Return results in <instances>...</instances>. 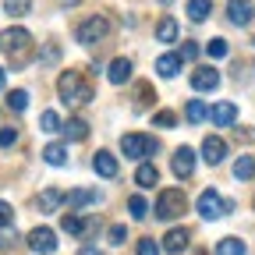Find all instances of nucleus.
Instances as JSON below:
<instances>
[{"mask_svg":"<svg viewBox=\"0 0 255 255\" xmlns=\"http://www.w3.org/2000/svg\"><path fill=\"white\" fill-rule=\"evenodd\" d=\"M60 131H64V138H68V142H82V138H89V124H85L82 117H71L68 124H60Z\"/></svg>","mask_w":255,"mask_h":255,"instance_id":"15","label":"nucleus"},{"mask_svg":"<svg viewBox=\"0 0 255 255\" xmlns=\"http://www.w3.org/2000/svg\"><path fill=\"white\" fill-rule=\"evenodd\" d=\"M156 71L163 75V78H177V71H181V53H163L156 60Z\"/></svg>","mask_w":255,"mask_h":255,"instance_id":"17","label":"nucleus"},{"mask_svg":"<svg viewBox=\"0 0 255 255\" xmlns=\"http://www.w3.org/2000/svg\"><path fill=\"white\" fill-rule=\"evenodd\" d=\"M138 255H159V245H156L152 238H142V241H138Z\"/></svg>","mask_w":255,"mask_h":255,"instance_id":"35","label":"nucleus"},{"mask_svg":"<svg viewBox=\"0 0 255 255\" xmlns=\"http://www.w3.org/2000/svg\"><path fill=\"white\" fill-rule=\"evenodd\" d=\"M0 53H7L11 57V64H25L28 57H32V36L25 28H4L0 32Z\"/></svg>","mask_w":255,"mask_h":255,"instance_id":"2","label":"nucleus"},{"mask_svg":"<svg viewBox=\"0 0 255 255\" xmlns=\"http://www.w3.org/2000/svg\"><path fill=\"white\" fill-rule=\"evenodd\" d=\"M60 227H64V231H68V234H85V231L92 227V223H85L82 216H75V213H68V216H64V220H60Z\"/></svg>","mask_w":255,"mask_h":255,"instance_id":"25","label":"nucleus"},{"mask_svg":"<svg viewBox=\"0 0 255 255\" xmlns=\"http://www.w3.org/2000/svg\"><path fill=\"white\" fill-rule=\"evenodd\" d=\"M18 142V128H0V149H7Z\"/></svg>","mask_w":255,"mask_h":255,"instance_id":"34","label":"nucleus"},{"mask_svg":"<svg viewBox=\"0 0 255 255\" xmlns=\"http://www.w3.org/2000/svg\"><path fill=\"white\" fill-rule=\"evenodd\" d=\"M57 92H60V100L68 103V107H82L92 100V85L82 71H64L60 82H57Z\"/></svg>","mask_w":255,"mask_h":255,"instance_id":"1","label":"nucleus"},{"mask_svg":"<svg viewBox=\"0 0 255 255\" xmlns=\"http://www.w3.org/2000/svg\"><path fill=\"white\" fill-rule=\"evenodd\" d=\"M107 78H110L114 85H124L128 78H131V60H128V57H117V60H110V68H107Z\"/></svg>","mask_w":255,"mask_h":255,"instance_id":"13","label":"nucleus"},{"mask_svg":"<svg viewBox=\"0 0 255 255\" xmlns=\"http://www.w3.org/2000/svg\"><path fill=\"white\" fill-rule=\"evenodd\" d=\"M156 39H159V43H174V39H177V21H174V18H163V21L156 25Z\"/></svg>","mask_w":255,"mask_h":255,"instance_id":"23","label":"nucleus"},{"mask_svg":"<svg viewBox=\"0 0 255 255\" xmlns=\"http://www.w3.org/2000/svg\"><path fill=\"white\" fill-rule=\"evenodd\" d=\"M159 149V142L156 138H145V135H124L121 138V152L128 156V159H145V156H152Z\"/></svg>","mask_w":255,"mask_h":255,"instance_id":"5","label":"nucleus"},{"mask_svg":"<svg viewBox=\"0 0 255 255\" xmlns=\"http://www.w3.org/2000/svg\"><path fill=\"white\" fill-rule=\"evenodd\" d=\"M92 167H96L100 177H117V156L107 152V149H100V152L92 156Z\"/></svg>","mask_w":255,"mask_h":255,"instance_id":"11","label":"nucleus"},{"mask_svg":"<svg viewBox=\"0 0 255 255\" xmlns=\"http://www.w3.org/2000/svg\"><path fill=\"white\" fill-rule=\"evenodd\" d=\"M170 170H174V177L188 181L191 174H195V152H191L188 145H181V149L170 156Z\"/></svg>","mask_w":255,"mask_h":255,"instance_id":"7","label":"nucleus"},{"mask_svg":"<svg viewBox=\"0 0 255 255\" xmlns=\"http://www.w3.org/2000/svg\"><path fill=\"white\" fill-rule=\"evenodd\" d=\"M39 128H43L46 135H57V131H60V117H57L53 110H43V117H39Z\"/></svg>","mask_w":255,"mask_h":255,"instance_id":"29","label":"nucleus"},{"mask_svg":"<svg viewBox=\"0 0 255 255\" xmlns=\"http://www.w3.org/2000/svg\"><path fill=\"white\" fill-rule=\"evenodd\" d=\"M227 18L234 25H248L252 21V4H248V0H231V4H227Z\"/></svg>","mask_w":255,"mask_h":255,"instance_id":"16","label":"nucleus"},{"mask_svg":"<svg viewBox=\"0 0 255 255\" xmlns=\"http://www.w3.org/2000/svg\"><path fill=\"white\" fill-rule=\"evenodd\" d=\"M152 124H156V128H174V124H177V114H170V110H159V114L152 117Z\"/></svg>","mask_w":255,"mask_h":255,"instance_id":"33","label":"nucleus"},{"mask_svg":"<svg viewBox=\"0 0 255 255\" xmlns=\"http://www.w3.org/2000/svg\"><path fill=\"white\" fill-rule=\"evenodd\" d=\"M199 57V43H184L181 46V60H195Z\"/></svg>","mask_w":255,"mask_h":255,"instance_id":"38","label":"nucleus"},{"mask_svg":"<svg viewBox=\"0 0 255 255\" xmlns=\"http://www.w3.org/2000/svg\"><path fill=\"white\" fill-rule=\"evenodd\" d=\"M188 241H191V234H188L184 227H174V231H167V238H163V248L177 255V252H184V248H188Z\"/></svg>","mask_w":255,"mask_h":255,"instance_id":"14","label":"nucleus"},{"mask_svg":"<svg viewBox=\"0 0 255 255\" xmlns=\"http://www.w3.org/2000/svg\"><path fill=\"white\" fill-rule=\"evenodd\" d=\"M28 248L36 252V255H50V252H57V234H53L50 227L28 231Z\"/></svg>","mask_w":255,"mask_h":255,"instance_id":"8","label":"nucleus"},{"mask_svg":"<svg viewBox=\"0 0 255 255\" xmlns=\"http://www.w3.org/2000/svg\"><path fill=\"white\" fill-rule=\"evenodd\" d=\"M7 107H11L14 114H21V110L28 107V92H25V89H11V92H7Z\"/></svg>","mask_w":255,"mask_h":255,"instance_id":"28","label":"nucleus"},{"mask_svg":"<svg viewBox=\"0 0 255 255\" xmlns=\"http://www.w3.org/2000/svg\"><path fill=\"white\" fill-rule=\"evenodd\" d=\"M11 220H14V209L7 202H0V227H11Z\"/></svg>","mask_w":255,"mask_h":255,"instance_id":"37","label":"nucleus"},{"mask_svg":"<svg viewBox=\"0 0 255 255\" xmlns=\"http://www.w3.org/2000/svg\"><path fill=\"white\" fill-rule=\"evenodd\" d=\"M138 100H142L145 107L152 103V85H138Z\"/></svg>","mask_w":255,"mask_h":255,"instance_id":"39","label":"nucleus"},{"mask_svg":"<svg viewBox=\"0 0 255 255\" xmlns=\"http://www.w3.org/2000/svg\"><path fill=\"white\" fill-rule=\"evenodd\" d=\"M4 82H7V71H4V68H0V89H4Z\"/></svg>","mask_w":255,"mask_h":255,"instance_id":"41","label":"nucleus"},{"mask_svg":"<svg viewBox=\"0 0 255 255\" xmlns=\"http://www.w3.org/2000/svg\"><path fill=\"white\" fill-rule=\"evenodd\" d=\"M216 255H245V241L241 238H223L216 245Z\"/></svg>","mask_w":255,"mask_h":255,"instance_id":"26","label":"nucleus"},{"mask_svg":"<svg viewBox=\"0 0 255 255\" xmlns=\"http://www.w3.org/2000/svg\"><path fill=\"white\" fill-rule=\"evenodd\" d=\"M184 117H188L191 124H202V121L209 117V110H206V103H202V100H188V107H184Z\"/></svg>","mask_w":255,"mask_h":255,"instance_id":"22","label":"nucleus"},{"mask_svg":"<svg viewBox=\"0 0 255 255\" xmlns=\"http://www.w3.org/2000/svg\"><path fill=\"white\" fill-rule=\"evenodd\" d=\"M43 159H46L50 167H64V163H68V149H64L60 142H50V145L43 149Z\"/></svg>","mask_w":255,"mask_h":255,"instance_id":"19","label":"nucleus"},{"mask_svg":"<svg viewBox=\"0 0 255 255\" xmlns=\"http://www.w3.org/2000/svg\"><path fill=\"white\" fill-rule=\"evenodd\" d=\"M68 202H71L75 209H82V206L96 202V191H85V188H78V191H71V195H68Z\"/></svg>","mask_w":255,"mask_h":255,"instance_id":"31","label":"nucleus"},{"mask_svg":"<svg viewBox=\"0 0 255 255\" xmlns=\"http://www.w3.org/2000/svg\"><path fill=\"white\" fill-rule=\"evenodd\" d=\"M209 117H213L216 128H231V124L238 121V107H234V103H216V107L209 110Z\"/></svg>","mask_w":255,"mask_h":255,"instance_id":"12","label":"nucleus"},{"mask_svg":"<svg viewBox=\"0 0 255 255\" xmlns=\"http://www.w3.org/2000/svg\"><path fill=\"white\" fill-rule=\"evenodd\" d=\"M213 11V0H188V18L191 21H206Z\"/></svg>","mask_w":255,"mask_h":255,"instance_id":"20","label":"nucleus"},{"mask_svg":"<svg viewBox=\"0 0 255 255\" xmlns=\"http://www.w3.org/2000/svg\"><path fill=\"white\" fill-rule=\"evenodd\" d=\"M159 181V174H156V167L152 163H142L138 170H135V184H142V188H152Z\"/></svg>","mask_w":255,"mask_h":255,"instance_id":"24","label":"nucleus"},{"mask_svg":"<svg viewBox=\"0 0 255 255\" xmlns=\"http://www.w3.org/2000/svg\"><path fill=\"white\" fill-rule=\"evenodd\" d=\"M234 177H238V181H252V177H255V156H238Z\"/></svg>","mask_w":255,"mask_h":255,"instance_id":"21","label":"nucleus"},{"mask_svg":"<svg viewBox=\"0 0 255 255\" xmlns=\"http://www.w3.org/2000/svg\"><path fill=\"white\" fill-rule=\"evenodd\" d=\"M28 11H32V0H4V14H11V18H21Z\"/></svg>","mask_w":255,"mask_h":255,"instance_id":"27","label":"nucleus"},{"mask_svg":"<svg viewBox=\"0 0 255 255\" xmlns=\"http://www.w3.org/2000/svg\"><path fill=\"white\" fill-rule=\"evenodd\" d=\"M202 156H206V163H223V156H227V142H223L220 135H209L206 142H202Z\"/></svg>","mask_w":255,"mask_h":255,"instance_id":"10","label":"nucleus"},{"mask_svg":"<svg viewBox=\"0 0 255 255\" xmlns=\"http://www.w3.org/2000/svg\"><path fill=\"white\" fill-rule=\"evenodd\" d=\"M57 57H60L57 46H43V64H50V60H57Z\"/></svg>","mask_w":255,"mask_h":255,"instance_id":"40","label":"nucleus"},{"mask_svg":"<svg viewBox=\"0 0 255 255\" xmlns=\"http://www.w3.org/2000/svg\"><path fill=\"white\" fill-rule=\"evenodd\" d=\"M82 255H100V252H92V248H82Z\"/></svg>","mask_w":255,"mask_h":255,"instance_id":"42","label":"nucleus"},{"mask_svg":"<svg viewBox=\"0 0 255 255\" xmlns=\"http://www.w3.org/2000/svg\"><path fill=\"white\" fill-rule=\"evenodd\" d=\"M128 213H131L135 220H145V213H149V202H145L142 195H131V199H128Z\"/></svg>","mask_w":255,"mask_h":255,"instance_id":"30","label":"nucleus"},{"mask_svg":"<svg viewBox=\"0 0 255 255\" xmlns=\"http://www.w3.org/2000/svg\"><path fill=\"white\" fill-rule=\"evenodd\" d=\"M124 238H128V227L114 223V227H110V245H124Z\"/></svg>","mask_w":255,"mask_h":255,"instance_id":"36","label":"nucleus"},{"mask_svg":"<svg viewBox=\"0 0 255 255\" xmlns=\"http://www.w3.org/2000/svg\"><path fill=\"white\" fill-rule=\"evenodd\" d=\"M206 53H209V57H216V60H220V57H227V39H209Z\"/></svg>","mask_w":255,"mask_h":255,"instance_id":"32","label":"nucleus"},{"mask_svg":"<svg viewBox=\"0 0 255 255\" xmlns=\"http://www.w3.org/2000/svg\"><path fill=\"white\" fill-rule=\"evenodd\" d=\"M107 32H110V21H107L103 14H89V18L75 28V36H78L82 46H96L100 39H107Z\"/></svg>","mask_w":255,"mask_h":255,"instance_id":"3","label":"nucleus"},{"mask_svg":"<svg viewBox=\"0 0 255 255\" xmlns=\"http://www.w3.org/2000/svg\"><path fill=\"white\" fill-rule=\"evenodd\" d=\"M220 85V71L216 68H199V71H191V89L195 92H213Z\"/></svg>","mask_w":255,"mask_h":255,"instance_id":"9","label":"nucleus"},{"mask_svg":"<svg viewBox=\"0 0 255 255\" xmlns=\"http://www.w3.org/2000/svg\"><path fill=\"white\" fill-rule=\"evenodd\" d=\"M60 202H64V195H60L57 188H46V191H39V195H36V206H39L43 213H53Z\"/></svg>","mask_w":255,"mask_h":255,"instance_id":"18","label":"nucleus"},{"mask_svg":"<svg viewBox=\"0 0 255 255\" xmlns=\"http://www.w3.org/2000/svg\"><path fill=\"white\" fill-rule=\"evenodd\" d=\"M195 206H199V216H202V220H216V216H223V213L231 209V202H223V199H220V191H213V188L202 191Z\"/></svg>","mask_w":255,"mask_h":255,"instance_id":"6","label":"nucleus"},{"mask_svg":"<svg viewBox=\"0 0 255 255\" xmlns=\"http://www.w3.org/2000/svg\"><path fill=\"white\" fill-rule=\"evenodd\" d=\"M184 209H188V199H184L181 188H167L163 195L156 199V216L159 220H177Z\"/></svg>","mask_w":255,"mask_h":255,"instance_id":"4","label":"nucleus"}]
</instances>
